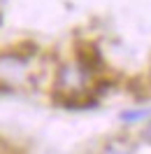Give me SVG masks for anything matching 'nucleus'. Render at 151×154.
Here are the masks:
<instances>
[{
    "instance_id": "f03ea898",
    "label": "nucleus",
    "mask_w": 151,
    "mask_h": 154,
    "mask_svg": "<svg viewBox=\"0 0 151 154\" xmlns=\"http://www.w3.org/2000/svg\"><path fill=\"white\" fill-rule=\"evenodd\" d=\"M102 154H132L130 149H123V147H116V145H112V147H107Z\"/></svg>"
},
{
    "instance_id": "7ed1b4c3",
    "label": "nucleus",
    "mask_w": 151,
    "mask_h": 154,
    "mask_svg": "<svg viewBox=\"0 0 151 154\" xmlns=\"http://www.w3.org/2000/svg\"><path fill=\"white\" fill-rule=\"evenodd\" d=\"M142 135H144V140H147V143L151 145V124L147 126V128H144V133H142Z\"/></svg>"
},
{
    "instance_id": "f257e3e1",
    "label": "nucleus",
    "mask_w": 151,
    "mask_h": 154,
    "mask_svg": "<svg viewBox=\"0 0 151 154\" xmlns=\"http://www.w3.org/2000/svg\"><path fill=\"white\" fill-rule=\"evenodd\" d=\"M147 115H149V110H137V112H126L123 119H128V122H130V119H142V117H147Z\"/></svg>"
}]
</instances>
